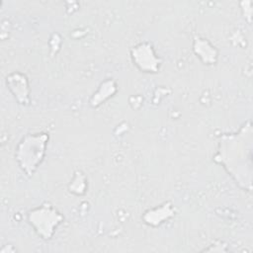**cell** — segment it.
<instances>
[{
  "instance_id": "8992f818",
  "label": "cell",
  "mask_w": 253,
  "mask_h": 253,
  "mask_svg": "<svg viewBox=\"0 0 253 253\" xmlns=\"http://www.w3.org/2000/svg\"><path fill=\"white\" fill-rule=\"evenodd\" d=\"M154 211L158 214H156L152 211H149L148 212H145V214L143 215L144 221L146 223H148L149 225H153V226L162 223L165 218L167 219L168 217H170L173 214V211H172L171 207L167 206V205L161 206L159 209H155Z\"/></svg>"
},
{
  "instance_id": "5b68a950",
  "label": "cell",
  "mask_w": 253,
  "mask_h": 253,
  "mask_svg": "<svg viewBox=\"0 0 253 253\" xmlns=\"http://www.w3.org/2000/svg\"><path fill=\"white\" fill-rule=\"evenodd\" d=\"M8 86H17V88H12L11 91L14 93L15 97L21 104H26L29 102V90L28 82L25 75L21 73H14L7 77Z\"/></svg>"
},
{
  "instance_id": "6da1fadb",
  "label": "cell",
  "mask_w": 253,
  "mask_h": 253,
  "mask_svg": "<svg viewBox=\"0 0 253 253\" xmlns=\"http://www.w3.org/2000/svg\"><path fill=\"white\" fill-rule=\"evenodd\" d=\"M220 149L216 160L224 165L227 171L243 188L250 189L251 165L247 164L246 153H251V127L243 126L239 133L224 136L219 143Z\"/></svg>"
},
{
  "instance_id": "3957f363",
  "label": "cell",
  "mask_w": 253,
  "mask_h": 253,
  "mask_svg": "<svg viewBox=\"0 0 253 253\" xmlns=\"http://www.w3.org/2000/svg\"><path fill=\"white\" fill-rule=\"evenodd\" d=\"M62 215L49 205L33 210L29 213L30 223L35 230L44 239H49L53 235L54 229L62 221Z\"/></svg>"
},
{
  "instance_id": "7a4b0ae2",
  "label": "cell",
  "mask_w": 253,
  "mask_h": 253,
  "mask_svg": "<svg viewBox=\"0 0 253 253\" xmlns=\"http://www.w3.org/2000/svg\"><path fill=\"white\" fill-rule=\"evenodd\" d=\"M48 136L45 133L27 135L22 139L17 148V159L28 174H33L42 162Z\"/></svg>"
},
{
  "instance_id": "52a82bcc",
  "label": "cell",
  "mask_w": 253,
  "mask_h": 253,
  "mask_svg": "<svg viewBox=\"0 0 253 253\" xmlns=\"http://www.w3.org/2000/svg\"><path fill=\"white\" fill-rule=\"evenodd\" d=\"M195 50H196L197 54H199V56H201L203 58H204L205 53L207 54L206 55V63H208V64L213 63L215 61V59H216V52H215L214 48H212V46L210 45V44H209L208 48L205 49V48L202 47V45L198 42L197 45H195Z\"/></svg>"
},
{
  "instance_id": "277c9868",
  "label": "cell",
  "mask_w": 253,
  "mask_h": 253,
  "mask_svg": "<svg viewBox=\"0 0 253 253\" xmlns=\"http://www.w3.org/2000/svg\"><path fill=\"white\" fill-rule=\"evenodd\" d=\"M134 64L142 71L156 72L159 69L160 59L156 56L153 47L149 43H140L131 51Z\"/></svg>"
}]
</instances>
